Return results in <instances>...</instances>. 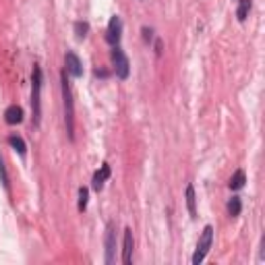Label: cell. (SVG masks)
<instances>
[{"label": "cell", "mask_w": 265, "mask_h": 265, "mask_svg": "<svg viewBox=\"0 0 265 265\" xmlns=\"http://www.w3.org/2000/svg\"><path fill=\"white\" fill-rule=\"evenodd\" d=\"M31 118H34V128H40L42 122V69L40 64H34L31 73Z\"/></svg>", "instance_id": "6da1fadb"}, {"label": "cell", "mask_w": 265, "mask_h": 265, "mask_svg": "<svg viewBox=\"0 0 265 265\" xmlns=\"http://www.w3.org/2000/svg\"><path fill=\"white\" fill-rule=\"evenodd\" d=\"M62 79V100H64V124H67V135L71 141H75V104H73V91L71 83L67 79V71L60 75Z\"/></svg>", "instance_id": "7a4b0ae2"}, {"label": "cell", "mask_w": 265, "mask_h": 265, "mask_svg": "<svg viewBox=\"0 0 265 265\" xmlns=\"http://www.w3.org/2000/svg\"><path fill=\"white\" fill-rule=\"evenodd\" d=\"M211 243H214V228L205 226L203 232H201V236H199L195 255H193V263H195V265H199V263L207 257V253H209V249H211Z\"/></svg>", "instance_id": "3957f363"}, {"label": "cell", "mask_w": 265, "mask_h": 265, "mask_svg": "<svg viewBox=\"0 0 265 265\" xmlns=\"http://www.w3.org/2000/svg\"><path fill=\"white\" fill-rule=\"evenodd\" d=\"M112 64H114V73H116L118 79H128L130 62H128L124 50L120 46H112Z\"/></svg>", "instance_id": "277c9868"}, {"label": "cell", "mask_w": 265, "mask_h": 265, "mask_svg": "<svg viewBox=\"0 0 265 265\" xmlns=\"http://www.w3.org/2000/svg\"><path fill=\"white\" fill-rule=\"evenodd\" d=\"M104 247H106V265H112L116 261V226L110 222L106 226V236H104Z\"/></svg>", "instance_id": "5b68a950"}, {"label": "cell", "mask_w": 265, "mask_h": 265, "mask_svg": "<svg viewBox=\"0 0 265 265\" xmlns=\"http://www.w3.org/2000/svg\"><path fill=\"white\" fill-rule=\"evenodd\" d=\"M120 36H122V21H120L118 15H114L108 23V29H106V42H108L110 46H118Z\"/></svg>", "instance_id": "8992f818"}, {"label": "cell", "mask_w": 265, "mask_h": 265, "mask_svg": "<svg viewBox=\"0 0 265 265\" xmlns=\"http://www.w3.org/2000/svg\"><path fill=\"white\" fill-rule=\"evenodd\" d=\"M64 71L75 79L83 77V64H81V60H79V56L75 54V52H67L64 54Z\"/></svg>", "instance_id": "52a82bcc"}, {"label": "cell", "mask_w": 265, "mask_h": 265, "mask_svg": "<svg viewBox=\"0 0 265 265\" xmlns=\"http://www.w3.org/2000/svg\"><path fill=\"white\" fill-rule=\"evenodd\" d=\"M132 247H135V241H132V230L126 228L124 230V241H122V263L124 265L132 263Z\"/></svg>", "instance_id": "ba28073f"}, {"label": "cell", "mask_w": 265, "mask_h": 265, "mask_svg": "<svg viewBox=\"0 0 265 265\" xmlns=\"http://www.w3.org/2000/svg\"><path fill=\"white\" fill-rule=\"evenodd\" d=\"M110 178V166L108 164H102L100 166V170L93 174V180H91V187H93V191H102V187H104V182Z\"/></svg>", "instance_id": "9c48e42d"}, {"label": "cell", "mask_w": 265, "mask_h": 265, "mask_svg": "<svg viewBox=\"0 0 265 265\" xmlns=\"http://www.w3.org/2000/svg\"><path fill=\"white\" fill-rule=\"evenodd\" d=\"M5 122L7 124H21L23 122V108L17 104L9 106V108L5 110Z\"/></svg>", "instance_id": "30bf717a"}, {"label": "cell", "mask_w": 265, "mask_h": 265, "mask_svg": "<svg viewBox=\"0 0 265 265\" xmlns=\"http://www.w3.org/2000/svg\"><path fill=\"white\" fill-rule=\"evenodd\" d=\"M187 207H189V214L193 220H197V197H195V189L193 184L187 187Z\"/></svg>", "instance_id": "8fae6325"}, {"label": "cell", "mask_w": 265, "mask_h": 265, "mask_svg": "<svg viewBox=\"0 0 265 265\" xmlns=\"http://www.w3.org/2000/svg\"><path fill=\"white\" fill-rule=\"evenodd\" d=\"M245 182H247L245 172H243V170H236V172L232 174L230 182H228V187H230L232 191H238V189H243V187H245Z\"/></svg>", "instance_id": "7c38bea8"}, {"label": "cell", "mask_w": 265, "mask_h": 265, "mask_svg": "<svg viewBox=\"0 0 265 265\" xmlns=\"http://www.w3.org/2000/svg\"><path fill=\"white\" fill-rule=\"evenodd\" d=\"M9 145L19 153V155H25L27 153V145H25V141H23V137H19V135H9Z\"/></svg>", "instance_id": "4fadbf2b"}, {"label": "cell", "mask_w": 265, "mask_h": 265, "mask_svg": "<svg viewBox=\"0 0 265 265\" xmlns=\"http://www.w3.org/2000/svg\"><path fill=\"white\" fill-rule=\"evenodd\" d=\"M249 13H251V0H238V9H236V17H238V21H247V17H249Z\"/></svg>", "instance_id": "5bb4252c"}, {"label": "cell", "mask_w": 265, "mask_h": 265, "mask_svg": "<svg viewBox=\"0 0 265 265\" xmlns=\"http://www.w3.org/2000/svg\"><path fill=\"white\" fill-rule=\"evenodd\" d=\"M75 34H77V40H85L87 34H89V23L87 21H77L75 23Z\"/></svg>", "instance_id": "9a60e30c"}, {"label": "cell", "mask_w": 265, "mask_h": 265, "mask_svg": "<svg viewBox=\"0 0 265 265\" xmlns=\"http://www.w3.org/2000/svg\"><path fill=\"white\" fill-rule=\"evenodd\" d=\"M241 209H243L241 197H232L230 203H228V214H230L232 218H236V216H241Z\"/></svg>", "instance_id": "2e32d148"}, {"label": "cell", "mask_w": 265, "mask_h": 265, "mask_svg": "<svg viewBox=\"0 0 265 265\" xmlns=\"http://www.w3.org/2000/svg\"><path fill=\"white\" fill-rule=\"evenodd\" d=\"M87 201H89V191L85 187H81V189H79V211L87 209Z\"/></svg>", "instance_id": "e0dca14e"}, {"label": "cell", "mask_w": 265, "mask_h": 265, "mask_svg": "<svg viewBox=\"0 0 265 265\" xmlns=\"http://www.w3.org/2000/svg\"><path fill=\"white\" fill-rule=\"evenodd\" d=\"M0 182H3V187H5L7 191H11L9 174H7V168H5V160H3V155H0Z\"/></svg>", "instance_id": "ac0fdd59"}, {"label": "cell", "mask_w": 265, "mask_h": 265, "mask_svg": "<svg viewBox=\"0 0 265 265\" xmlns=\"http://www.w3.org/2000/svg\"><path fill=\"white\" fill-rule=\"evenodd\" d=\"M141 31H143V40H145V42H151V38H153V31H151V29H147V27H143Z\"/></svg>", "instance_id": "d6986e66"}, {"label": "cell", "mask_w": 265, "mask_h": 265, "mask_svg": "<svg viewBox=\"0 0 265 265\" xmlns=\"http://www.w3.org/2000/svg\"><path fill=\"white\" fill-rule=\"evenodd\" d=\"M155 54H157V56H160V54H162V42H160V40H157V42H155Z\"/></svg>", "instance_id": "ffe728a7"}]
</instances>
